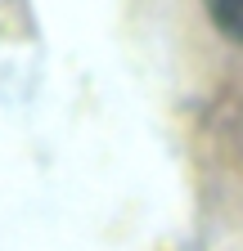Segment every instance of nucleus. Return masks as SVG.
<instances>
[{
    "label": "nucleus",
    "mask_w": 243,
    "mask_h": 251,
    "mask_svg": "<svg viewBox=\"0 0 243 251\" xmlns=\"http://www.w3.org/2000/svg\"><path fill=\"white\" fill-rule=\"evenodd\" d=\"M212 18H216V27L225 31V36L243 41V0H207Z\"/></svg>",
    "instance_id": "1"
}]
</instances>
